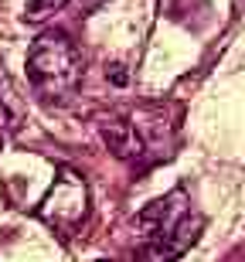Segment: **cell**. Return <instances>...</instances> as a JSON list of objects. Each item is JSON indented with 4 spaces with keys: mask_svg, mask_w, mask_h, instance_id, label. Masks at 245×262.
I'll list each match as a JSON object with an SVG mask.
<instances>
[{
    "mask_svg": "<svg viewBox=\"0 0 245 262\" xmlns=\"http://www.w3.org/2000/svg\"><path fill=\"white\" fill-rule=\"evenodd\" d=\"M137 225L143 228V249L137 262H174L197 242L205 218L191 214L184 191H170L167 198L150 204L147 211H140Z\"/></svg>",
    "mask_w": 245,
    "mask_h": 262,
    "instance_id": "obj_1",
    "label": "cell"
},
{
    "mask_svg": "<svg viewBox=\"0 0 245 262\" xmlns=\"http://www.w3.org/2000/svg\"><path fill=\"white\" fill-rule=\"evenodd\" d=\"M28 75L31 85L41 99H55V102H65V99L75 96V89L82 82V65H79V51L69 41V34L61 31H48L41 34L28 51Z\"/></svg>",
    "mask_w": 245,
    "mask_h": 262,
    "instance_id": "obj_2",
    "label": "cell"
},
{
    "mask_svg": "<svg viewBox=\"0 0 245 262\" xmlns=\"http://www.w3.org/2000/svg\"><path fill=\"white\" fill-rule=\"evenodd\" d=\"M88 211V187L75 170L69 167H61L58 177H55V184H51L48 198L41 201L38 214L44 218L48 225L55 228H75V225L85 218Z\"/></svg>",
    "mask_w": 245,
    "mask_h": 262,
    "instance_id": "obj_3",
    "label": "cell"
},
{
    "mask_svg": "<svg viewBox=\"0 0 245 262\" xmlns=\"http://www.w3.org/2000/svg\"><path fill=\"white\" fill-rule=\"evenodd\" d=\"M99 133H102L106 146L119 160H133L137 164V160L147 157V136H143V123H137V116L133 119H106L99 126Z\"/></svg>",
    "mask_w": 245,
    "mask_h": 262,
    "instance_id": "obj_4",
    "label": "cell"
},
{
    "mask_svg": "<svg viewBox=\"0 0 245 262\" xmlns=\"http://www.w3.org/2000/svg\"><path fill=\"white\" fill-rule=\"evenodd\" d=\"M24 119H28V106H24L17 85L10 82V75L0 68V129L17 133L24 126Z\"/></svg>",
    "mask_w": 245,
    "mask_h": 262,
    "instance_id": "obj_5",
    "label": "cell"
},
{
    "mask_svg": "<svg viewBox=\"0 0 245 262\" xmlns=\"http://www.w3.org/2000/svg\"><path fill=\"white\" fill-rule=\"evenodd\" d=\"M113 82H116V85H126V72H123V65H113Z\"/></svg>",
    "mask_w": 245,
    "mask_h": 262,
    "instance_id": "obj_6",
    "label": "cell"
},
{
    "mask_svg": "<svg viewBox=\"0 0 245 262\" xmlns=\"http://www.w3.org/2000/svg\"><path fill=\"white\" fill-rule=\"evenodd\" d=\"M99 262H109V259H99Z\"/></svg>",
    "mask_w": 245,
    "mask_h": 262,
    "instance_id": "obj_7",
    "label": "cell"
}]
</instances>
